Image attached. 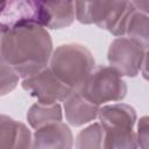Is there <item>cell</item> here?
Listing matches in <instances>:
<instances>
[{
  "instance_id": "cell-1",
  "label": "cell",
  "mask_w": 149,
  "mask_h": 149,
  "mask_svg": "<svg viewBox=\"0 0 149 149\" xmlns=\"http://www.w3.org/2000/svg\"><path fill=\"white\" fill-rule=\"evenodd\" d=\"M52 40L48 30L40 26L8 28L2 38L1 64L10 66L22 79L49 65Z\"/></svg>"
},
{
  "instance_id": "cell-2",
  "label": "cell",
  "mask_w": 149,
  "mask_h": 149,
  "mask_svg": "<svg viewBox=\"0 0 149 149\" xmlns=\"http://www.w3.org/2000/svg\"><path fill=\"white\" fill-rule=\"evenodd\" d=\"M48 66L61 81L76 91L95 65L94 58L86 47L68 43L58 45L52 51Z\"/></svg>"
},
{
  "instance_id": "cell-3",
  "label": "cell",
  "mask_w": 149,
  "mask_h": 149,
  "mask_svg": "<svg viewBox=\"0 0 149 149\" xmlns=\"http://www.w3.org/2000/svg\"><path fill=\"white\" fill-rule=\"evenodd\" d=\"M76 91L99 107L106 102L121 101L127 94V84L113 68L97 65Z\"/></svg>"
},
{
  "instance_id": "cell-4",
  "label": "cell",
  "mask_w": 149,
  "mask_h": 149,
  "mask_svg": "<svg viewBox=\"0 0 149 149\" xmlns=\"http://www.w3.org/2000/svg\"><path fill=\"white\" fill-rule=\"evenodd\" d=\"M148 48L139 41L121 36L112 41L107 52L109 66L121 77H135L146 64Z\"/></svg>"
},
{
  "instance_id": "cell-5",
  "label": "cell",
  "mask_w": 149,
  "mask_h": 149,
  "mask_svg": "<svg viewBox=\"0 0 149 149\" xmlns=\"http://www.w3.org/2000/svg\"><path fill=\"white\" fill-rule=\"evenodd\" d=\"M23 90L42 104H57L64 101L74 90L61 81L49 66L40 72L22 79Z\"/></svg>"
},
{
  "instance_id": "cell-6",
  "label": "cell",
  "mask_w": 149,
  "mask_h": 149,
  "mask_svg": "<svg viewBox=\"0 0 149 149\" xmlns=\"http://www.w3.org/2000/svg\"><path fill=\"white\" fill-rule=\"evenodd\" d=\"M48 21L49 17L43 1H6L0 15V23L8 28L29 24L47 28Z\"/></svg>"
},
{
  "instance_id": "cell-7",
  "label": "cell",
  "mask_w": 149,
  "mask_h": 149,
  "mask_svg": "<svg viewBox=\"0 0 149 149\" xmlns=\"http://www.w3.org/2000/svg\"><path fill=\"white\" fill-rule=\"evenodd\" d=\"M73 136L64 122H55L36 129L31 149H72Z\"/></svg>"
},
{
  "instance_id": "cell-8",
  "label": "cell",
  "mask_w": 149,
  "mask_h": 149,
  "mask_svg": "<svg viewBox=\"0 0 149 149\" xmlns=\"http://www.w3.org/2000/svg\"><path fill=\"white\" fill-rule=\"evenodd\" d=\"M33 136L28 127L0 114V149H31Z\"/></svg>"
},
{
  "instance_id": "cell-9",
  "label": "cell",
  "mask_w": 149,
  "mask_h": 149,
  "mask_svg": "<svg viewBox=\"0 0 149 149\" xmlns=\"http://www.w3.org/2000/svg\"><path fill=\"white\" fill-rule=\"evenodd\" d=\"M63 102L65 118L71 126L79 127L98 118L99 107L87 101L77 91H73Z\"/></svg>"
},
{
  "instance_id": "cell-10",
  "label": "cell",
  "mask_w": 149,
  "mask_h": 149,
  "mask_svg": "<svg viewBox=\"0 0 149 149\" xmlns=\"http://www.w3.org/2000/svg\"><path fill=\"white\" fill-rule=\"evenodd\" d=\"M98 118L102 129L114 127L134 128L136 122V111L130 105L118 102L99 107Z\"/></svg>"
},
{
  "instance_id": "cell-11",
  "label": "cell",
  "mask_w": 149,
  "mask_h": 149,
  "mask_svg": "<svg viewBox=\"0 0 149 149\" xmlns=\"http://www.w3.org/2000/svg\"><path fill=\"white\" fill-rule=\"evenodd\" d=\"M112 6L113 1H77L74 2V16L80 23H94L101 28Z\"/></svg>"
},
{
  "instance_id": "cell-12",
  "label": "cell",
  "mask_w": 149,
  "mask_h": 149,
  "mask_svg": "<svg viewBox=\"0 0 149 149\" xmlns=\"http://www.w3.org/2000/svg\"><path fill=\"white\" fill-rule=\"evenodd\" d=\"M134 10L132 1H113V6L101 29H106L118 37L125 36L128 20Z\"/></svg>"
},
{
  "instance_id": "cell-13",
  "label": "cell",
  "mask_w": 149,
  "mask_h": 149,
  "mask_svg": "<svg viewBox=\"0 0 149 149\" xmlns=\"http://www.w3.org/2000/svg\"><path fill=\"white\" fill-rule=\"evenodd\" d=\"M63 119V112L61 105L57 104H34L27 112V121L31 128L40 129L47 125L61 122Z\"/></svg>"
},
{
  "instance_id": "cell-14",
  "label": "cell",
  "mask_w": 149,
  "mask_h": 149,
  "mask_svg": "<svg viewBox=\"0 0 149 149\" xmlns=\"http://www.w3.org/2000/svg\"><path fill=\"white\" fill-rule=\"evenodd\" d=\"M48 13V26L50 29L69 27L74 20V2L72 1H43Z\"/></svg>"
},
{
  "instance_id": "cell-15",
  "label": "cell",
  "mask_w": 149,
  "mask_h": 149,
  "mask_svg": "<svg viewBox=\"0 0 149 149\" xmlns=\"http://www.w3.org/2000/svg\"><path fill=\"white\" fill-rule=\"evenodd\" d=\"M102 133V149H139L133 128H105Z\"/></svg>"
},
{
  "instance_id": "cell-16",
  "label": "cell",
  "mask_w": 149,
  "mask_h": 149,
  "mask_svg": "<svg viewBox=\"0 0 149 149\" xmlns=\"http://www.w3.org/2000/svg\"><path fill=\"white\" fill-rule=\"evenodd\" d=\"M125 35H127V37L139 41L140 43H142L144 47L148 48V40H149L148 14H144L135 9L128 20Z\"/></svg>"
},
{
  "instance_id": "cell-17",
  "label": "cell",
  "mask_w": 149,
  "mask_h": 149,
  "mask_svg": "<svg viewBox=\"0 0 149 149\" xmlns=\"http://www.w3.org/2000/svg\"><path fill=\"white\" fill-rule=\"evenodd\" d=\"M102 128L99 122H94L81 129L74 141L76 149H102Z\"/></svg>"
},
{
  "instance_id": "cell-18",
  "label": "cell",
  "mask_w": 149,
  "mask_h": 149,
  "mask_svg": "<svg viewBox=\"0 0 149 149\" xmlns=\"http://www.w3.org/2000/svg\"><path fill=\"white\" fill-rule=\"evenodd\" d=\"M19 74L8 65L0 64V97L12 92L19 84Z\"/></svg>"
},
{
  "instance_id": "cell-19",
  "label": "cell",
  "mask_w": 149,
  "mask_h": 149,
  "mask_svg": "<svg viewBox=\"0 0 149 149\" xmlns=\"http://www.w3.org/2000/svg\"><path fill=\"white\" fill-rule=\"evenodd\" d=\"M136 142L140 149H148V116H142L137 123Z\"/></svg>"
},
{
  "instance_id": "cell-20",
  "label": "cell",
  "mask_w": 149,
  "mask_h": 149,
  "mask_svg": "<svg viewBox=\"0 0 149 149\" xmlns=\"http://www.w3.org/2000/svg\"><path fill=\"white\" fill-rule=\"evenodd\" d=\"M8 29L7 26L0 23V64H1V45H2V38H3V35L6 33V30Z\"/></svg>"
},
{
  "instance_id": "cell-21",
  "label": "cell",
  "mask_w": 149,
  "mask_h": 149,
  "mask_svg": "<svg viewBox=\"0 0 149 149\" xmlns=\"http://www.w3.org/2000/svg\"><path fill=\"white\" fill-rule=\"evenodd\" d=\"M5 2H6V1H0V15H1L2 9H3V7H5Z\"/></svg>"
}]
</instances>
